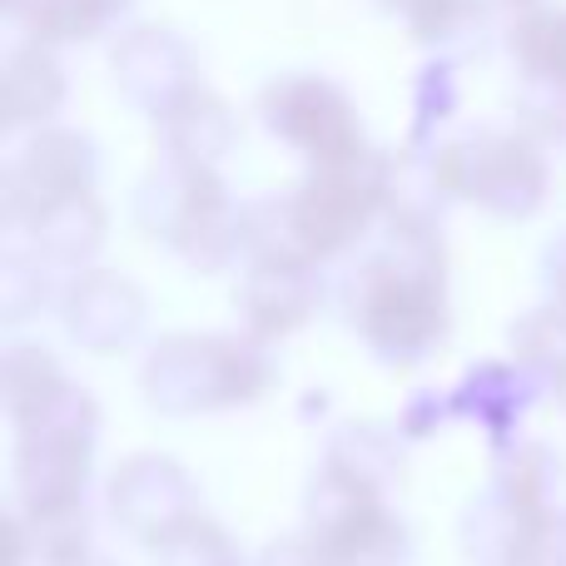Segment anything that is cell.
I'll return each mask as SVG.
<instances>
[{
  "label": "cell",
  "mask_w": 566,
  "mask_h": 566,
  "mask_svg": "<svg viewBox=\"0 0 566 566\" xmlns=\"http://www.w3.org/2000/svg\"><path fill=\"white\" fill-rule=\"evenodd\" d=\"M145 323V298L129 279L119 274H80L65 293V328L75 343L95 353H115L135 338V328Z\"/></svg>",
  "instance_id": "obj_12"
},
{
  "label": "cell",
  "mask_w": 566,
  "mask_h": 566,
  "mask_svg": "<svg viewBox=\"0 0 566 566\" xmlns=\"http://www.w3.org/2000/svg\"><path fill=\"white\" fill-rule=\"evenodd\" d=\"M165 155L169 159H189V165H219L229 149L239 145V115L229 109V99L209 85H195L165 119Z\"/></svg>",
  "instance_id": "obj_14"
},
{
  "label": "cell",
  "mask_w": 566,
  "mask_h": 566,
  "mask_svg": "<svg viewBox=\"0 0 566 566\" xmlns=\"http://www.w3.org/2000/svg\"><path fill=\"white\" fill-rule=\"evenodd\" d=\"M109 75L115 90L125 95V105H135L139 115L159 119L179 105L199 80V60L189 50V40L169 25H129L109 45Z\"/></svg>",
  "instance_id": "obj_8"
},
{
  "label": "cell",
  "mask_w": 566,
  "mask_h": 566,
  "mask_svg": "<svg viewBox=\"0 0 566 566\" xmlns=\"http://www.w3.org/2000/svg\"><path fill=\"white\" fill-rule=\"evenodd\" d=\"M378 6H382V10H402V6H408V0H378Z\"/></svg>",
  "instance_id": "obj_25"
},
{
  "label": "cell",
  "mask_w": 566,
  "mask_h": 566,
  "mask_svg": "<svg viewBox=\"0 0 566 566\" xmlns=\"http://www.w3.org/2000/svg\"><path fill=\"white\" fill-rule=\"evenodd\" d=\"M55 412L30 422L15 462L20 492H25V507L35 512V522L75 517V492L85 488L90 468V428H80L75 418H55Z\"/></svg>",
  "instance_id": "obj_9"
},
{
  "label": "cell",
  "mask_w": 566,
  "mask_h": 566,
  "mask_svg": "<svg viewBox=\"0 0 566 566\" xmlns=\"http://www.w3.org/2000/svg\"><path fill=\"white\" fill-rule=\"evenodd\" d=\"M358 333L388 358H418L448 333L442 244L432 219L392 214L388 244L373 249L348 283Z\"/></svg>",
  "instance_id": "obj_1"
},
{
  "label": "cell",
  "mask_w": 566,
  "mask_h": 566,
  "mask_svg": "<svg viewBox=\"0 0 566 566\" xmlns=\"http://www.w3.org/2000/svg\"><path fill=\"white\" fill-rule=\"evenodd\" d=\"M264 388V358L234 338H169L145 368V392L165 412L244 402Z\"/></svg>",
  "instance_id": "obj_4"
},
{
  "label": "cell",
  "mask_w": 566,
  "mask_h": 566,
  "mask_svg": "<svg viewBox=\"0 0 566 566\" xmlns=\"http://www.w3.org/2000/svg\"><path fill=\"white\" fill-rule=\"evenodd\" d=\"M15 6H20V0H0V10H6V20L15 15Z\"/></svg>",
  "instance_id": "obj_24"
},
{
  "label": "cell",
  "mask_w": 566,
  "mask_h": 566,
  "mask_svg": "<svg viewBox=\"0 0 566 566\" xmlns=\"http://www.w3.org/2000/svg\"><path fill=\"white\" fill-rule=\"evenodd\" d=\"M442 199H472L497 219H527L547 199V155L527 129H472L428 155Z\"/></svg>",
  "instance_id": "obj_3"
},
{
  "label": "cell",
  "mask_w": 566,
  "mask_h": 566,
  "mask_svg": "<svg viewBox=\"0 0 566 566\" xmlns=\"http://www.w3.org/2000/svg\"><path fill=\"white\" fill-rule=\"evenodd\" d=\"M313 547L333 566H392L402 557V522L382 507L368 478L333 462L313 492Z\"/></svg>",
  "instance_id": "obj_7"
},
{
  "label": "cell",
  "mask_w": 566,
  "mask_h": 566,
  "mask_svg": "<svg viewBox=\"0 0 566 566\" xmlns=\"http://www.w3.org/2000/svg\"><path fill=\"white\" fill-rule=\"evenodd\" d=\"M259 125L279 145L298 149L308 165H333V159L368 149L358 105L348 99V90L333 85L328 75H308V70L274 75L259 90Z\"/></svg>",
  "instance_id": "obj_5"
},
{
  "label": "cell",
  "mask_w": 566,
  "mask_h": 566,
  "mask_svg": "<svg viewBox=\"0 0 566 566\" xmlns=\"http://www.w3.org/2000/svg\"><path fill=\"white\" fill-rule=\"evenodd\" d=\"M75 566H105V562H75Z\"/></svg>",
  "instance_id": "obj_26"
},
{
  "label": "cell",
  "mask_w": 566,
  "mask_h": 566,
  "mask_svg": "<svg viewBox=\"0 0 566 566\" xmlns=\"http://www.w3.org/2000/svg\"><path fill=\"white\" fill-rule=\"evenodd\" d=\"M462 60L448 55H432L428 65L418 70V85H412V149H422L432 139V129H442L462 105V75H458Z\"/></svg>",
  "instance_id": "obj_19"
},
{
  "label": "cell",
  "mask_w": 566,
  "mask_h": 566,
  "mask_svg": "<svg viewBox=\"0 0 566 566\" xmlns=\"http://www.w3.org/2000/svg\"><path fill=\"white\" fill-rule=\"evenodd\" d=\"M165 547V562L169 566H234L229 557V542L219 537V527H209V522H185V527L175 532L169 542H159Z\"/></svg>",
  "instance_id": "obj_20"
},
{
  "label": "cell",
  "mask_w": 566,
  "mask_h": 566,
  "mask_svg": "<svg viewBox=\"0 0 566 566\" xmlns=\"http://www.w3.org/2000/svg\"><path fill=\"white\" fill-rule=\"evenodd\" d=\"M507 50H512V60H517L522 80L566 90V10L562 6H537L512 20Z\"/></svg>",
  "instance_id": "obj_18"
},
{
  "label": "cell",
  "mask_w": 566,
  "mask_h": 566,
  "mask_svg": "<svg viewBox=\"0 0 566 566\" xmlns=\"http://www.w3.org/2000/svg\"><path fill=\"white\" fill-rule=\"evenodd\" d=\"M25 234L30 254L45 259V264H85L105 244V209H99L95 195L65 199V205L45 209L35 224H25Z\"/></svg>",
  "instance_id": "obj_17"
},
{
  "label": "cell",
  "mask_w": 566,
  "mask_h": 566,
  "mask_svg": "<svg viewBox=\"0 0 566 566\" xmlns=\"http://www.w3.org/2000/svg\"><path fill=\"white\" fill-rule=\"evenodd\" d=\"M497 6V15H527V10H537L542 0H492Z\"/></svg>",
  "instance_id": "obj_23"
},
{
  "label": "cell",
  "mask_w": 566,
  "mask_h": 566,
  "mask_svg": "<svg viewBox=\"0 0 566 566\" xmlns=\"http://www.w3.org/2000/svg\"><path fill=\"white\" fill-rule=\"evenodd\" d=\"M264 566H333V562L323 557L318 547H303V542H283V547L269 552Z\"/></svg>",
  "instance_id": "obj_22"
},
{
  "label": "cell",
  "mask_w": 566,
  "mask_h": 566,
  "mask_svg": "<svg viewBox=\"0 0 566 566\" xmlns=\"http://www.w3.org/2000/svg\"><path fill=\"white\" fill-rule=\"evenodd\" d=\"M542 279H547L552 298L566 308V229L547 244V254H542Z\"/></svg>",
  "instance_id": "obj_21"
},
{
  "label": "cell",
  "mask_w": 566,
  "mask_h": 566,
  "mask_svg": "<svg viewBox=\"0 0 566 566\" xmlns=\"http://www.w3.org/2000/svg\"><path fill=\"white\" fill-rule=\"evenodd\" d=\"M109 507L145 542H169L185 522H195L189 478L165 458L125 462V472H115V488H109Z\"/></svg>",
  "instance_id": "obj_10"
},
{
  "label": "cell",
  "mask_w": 566,
  "mask_h": 566,
  "mask_svg": "<svg viewBox=\"0 0 566 566\" xmlns=\"http://www.w3.org/2000/svg\"><path fill=\"white\" fill-rule=\"evenodd\" d=\"M135 214L145 234L165 239L195 269H224L244 249V209L229 199L214 165L165 155V165H155L139 185Z\"/></svg>",
  "instance_id": "obj_2"
},
{
  "label": "cell",
  "mask_w": 566,
  "mask_h": 566,
  "mask_svg": "<svg viewBox=\"0 0 566 566\" xmlns=\"http://www.w3.org/2000/svg\"><path fill=\"white\" fill-rule=\"evenodd\" d=\"M65 95H70V80L55 45H40V40L20 35L6 50V60H0V115H6V129L55 125Z\"/></svg>",
  "instance_id": "obj_11"
},
{
  "label": "cell",
  "mask_w": 566,
  "mask_h": 566,
  "mask_svg": "<svg viewBox=\"0 0 566 566\" xmlns=\"http://www.w3.org/2000/svg\"><path fill=\"white\" fill-rule=\"evenodd\" d=\"M398 15L428 55L468 60L488 50V30L497 20V6L492 0H408Z\"/></svg>",
  "instance_id": "obj_15"
},
{
  "label": "cell",
  "mask_w": 566,
  "mask_h": 566,
  "mask_svg": "<svg viewBox=\"0 0 566 566\" xmlns=\"http://www.w3.org/2000/svg\"><path fill=\"white\" fill-rule=\"evenodd\" d=\"M318 303V283H313V264L303 259H254L244 283H239V308H244L249 328L264 338H283L298 328Z\"/></svg>",
  "instance_id": "obj_13"
},
{
  "label": "cell",
  "mask_w": 566,
  "mask_h": 566,
  "mask_svg": "<svg viewBox=\"0 0 566 566\" xmlns=\"http://www.w3.org/2000/svg\"><path fill=\"white\" fill-rule=\"evenodd\" d=\"M99 175V149L85 129L70 125H40L30 129V139L10 155L6 185H0V205L15 229L35 224L45 209L65 205V199L95 195Z\"/></svg>",
  "instance_id": "obj_6"
},
{
  "label": "cell",
  "mask_w": 566,
  "mask_h": 566,
  "mask_svg": "<svg viewBox=\"0 0 566 566\" xmlns=\"http://www.w3.org/2000/svg\"><path fill=\"white\" fill-rule=\"evenodd\" d=\"M129 6H135V0H20L10 25H20L25 40L65 50V45H90V40H99Z\"/></svg>",
  "instance_id": "obj_16"
}]
</instances>
